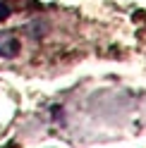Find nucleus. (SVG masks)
Listing matches in <instances>:
<instances>
[{
    "mask_svg": "<svg viewBox=\"0 0 146 148\" xmlns=\"http://www.w3.org/2000/svg\"><path fill=\"white\" fill-rule=\"evenodd\" d=\"M19 53V38L12 31L0 34V58H14Z\"/></svg>",
    "mask_w": 146,
    "mask_h": 148,
    "instance_id": "obj_1",
    "label": "nucleus"
},
{
    "mask_svg": "<svg viewBox=\"0 0 146 148\" xmlns=\"http://www.w3.org/2000/svg\"><path fill=\"white\" fill-rule=\"evenodd\" d=\"M7 17H10V7H7L5 3H0V22H5Z\"/></svg>",
    "mask_w": 146,
    "mask_h": 148,
    "instance_id": "obj_2",
    "label": "nucleus"
}]
</instances>
